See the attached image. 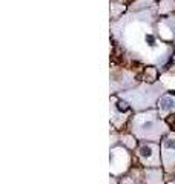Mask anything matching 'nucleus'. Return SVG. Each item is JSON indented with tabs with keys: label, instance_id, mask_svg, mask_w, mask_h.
<instances>
[{
	"label": "nucleus",
	"instance_id": "nucleus-2",
	"mask_svg": "<svg viewBox=\"0 0 175 184\" xmlns=\"http://www.w3.org/2000/svg\"><path fill=\"white\" fill-rule=\"evenodd\" d=\"M118 107H120V109H123V111L128 109V106H126V103H124V101H118Z\"/></svg>",
	"mask_w": 175,
	"mask_h": 184
},
{
	"label": "nucleus",
	"instance_id": "nucleus-1",
	"mask_svg": "<svg viewBox=\"0 0 175 184\" xmlns=\"http://www.w3.org/2000/svg\"><path fill=\"white\" fill-rule=\"evenodd\" d=\"M170 107H174V100L172 98H163L161 100V109H170Z\"/></svg>",
	"mask_w": 175,
	"mask_h": 184
},
{
	"label": "nucleus",
	"instance_id": "nucleus-4",
	"mask_svg": "<svg viewBox=\"0 0 175 184\" xmlns=\"http://www.w3.org/2000/svg\"><path fill=\"white\" fill-rule=\"evenodd\" d=\"M146 42H149L151 46H154V44H155V43H154V38H152L151 35H149V37H146Z\"/></svg>",
	"mask_w": 175,
	"mask_h": 184
},
{
	"label": "nucleus",
	"instance_id": "nucleus-3",
	"mask_svg": "<svg viewBox=\"0 0 175 184\" xmlns=\"http://www.w3.org/2000/svg\"><path fill=\"white\" fill-rule=\"evenodd\" d=\"M141 154L143 155H151V149H149V147H145V149L141 150Z\"/></svg>",
	"mask_w": 175,
	"mask_h": 184
}]
</instances>
